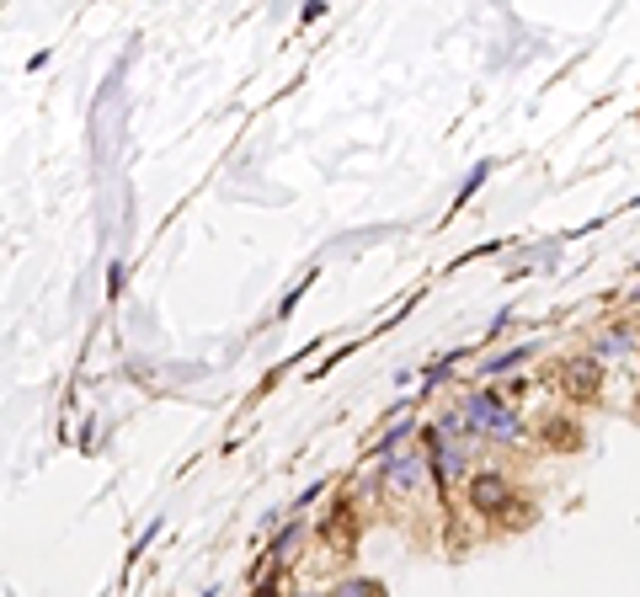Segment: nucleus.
I'll use <instances>...</instances> for the list:
<instances>
[{
  "label": "nucleus",
  "instance_id": "obj_6",
  "mask_svg": "<svg viewBox=\"0 0 640 597\" xmlns=\"http://www.w3.org/2000/svg\"><path fill=\"white\" fill-rule=\"evenodd\" d=\"M636 304H640V289H636Z\"/></svg>",
  "mask_w": 640,
  "mask_h": 597
},
{
  "label": "nucleus",
  "instance_id": "obj_2",
  "mask_svg": "<svg viewBox=\"0 0 640 597\" xmlns=\"http://www.w3.org/2000/svg\"><path fill=\"white\" fill-rule=\"evenodd\" d=\"M598 385H604V363L598 358L566 363V389H571V395H598Z\"/></svg>",
  "mask_w": 640,
  "mask_h": 597
},
{
  "label": "nucleus",
  "instance_id": "obj_3",
  "mask_svg": "<svg viewBox=\"0 0 640 597\" xmlns=\"http://www.w3.org/2000/svg\"><path fill=\"white\" fill-rule=\"evenodd\" d=\"M625 353H636V331H609V336H604V342H598V363L604 358H625Z\"/></svg>",
  "mask_w": 640,
  "mask_h": 597
},
{
  "label": "nucleus",
  "instance_id": "obj_1",
  "mask_svg": "<svg viewBox=\"0 0 640 597\" xmlns=\"http://www.w3.org/2000/svg\"><path fill=\"white\" fill-rule=\"evenodd\" d=\"M470 502H475V512H507L513 507V485H507L502 470H486V475H475V485H470Z\"/></svg>",
  "mask_w": 640,
  "mask_h": 597
},
{
  "label": "nucleus",
  "instance_id": "obj_5",
  "mask_svg": "<svg viewBox=\"0 0 640 597\" xmlns=\"http://www.w3.org/2000/svg\"><path fill=\"white\" fill-rule=\"evenodd\" d=\"M256 597H277V587H262V593H256Z\"/></svg>",
  "mask_w": 640,
  "mask_h": 597
},
{
  "label": "nucleus",
  "instance_id": "obj_4",
  "mask_svg": "<svg viewBox=\"0 0 640 597\" xmlns=\"http://www.w3.org/2000/svg\"><path fill=\"white\" fill-rule=\"evenodd\" d=\"M342 597H385V587H374V582H347Z\"/></svg>",
  "mask_w": 640,
  "mask_h": 597
}]
</instances>
